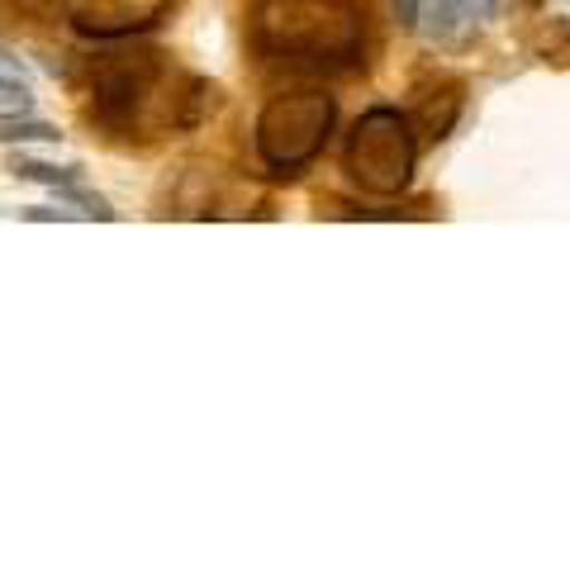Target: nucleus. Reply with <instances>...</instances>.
Segmentation results:
<instances>
[{
  "instance_id": "obj_5",
  "label": "nucleus",
  "mask_w": 570,
  "mask_h": 570,
  "mask_svg": "<svg viewBox=\"0 0 570 570\" xmlns=\"http://www.w3.org/2000/svg\"><path fill=\"white\" fill-rule=\"evenodd\" d=\"M0 142H6V148L10 142H62V134L52 129V124L29 115V119H6L0 124Z\"/></svg>"
},
{
  "instance_id": "obj_2",
  "label": "nucleus",
  "mask_w": 570,
  "mask_h": 570,
  "mask_svg": "<svg viewBox=\"0 0 570 570\" xmlns=\"http://www.w3.org/2000/svg\"><path fill=\"white\" fill-rule=\"evenodd\" d=\"M333 129V100L328 96H276L257 119V148L276 176H295L309 157L324 148Z\"/></svg>"
},
{
  "instance_id": "obj_7",
  "label": "nucleus",
  "mask_w": 570,
  "mask_h": 570,
  "mask_svg": "<svg viewBox=\"0 0 570 570\" xmlns=\"http://www.w3.org/2000/svg\"><path fill=\"white\" fill-rule=\"evenodd\" d=\"M419 14H423V0H395V20H400V29H419Z\"/></svg>"
},
{
  "instance_id": "obj_8",
  "label": "nucleus",
  "mask_w": 570,
  "mask_h": 570,
  "mask_svg": "<svg viewBox=\"0 0 570 570\" xmlns=\"http://www.w3.org/2000/svg\"><path fill=\"white\" fill-rule=\"evenodd\" d=\"M77 209H58V219H71ZM29 219H52V209H29Z\"/></svg>"
},
{
  "instance_id": "obj_6",
  "label": "nucleus",
  "mask_w": 570,
  "mask_h": 570,
  "mask_svg": "<svg viewBox=\"0 0 570 570\" xmlns=\"http://www.w3.org/2000/svg\"><path fill=\"white\" fill-rule=\"evenodd\" d=\"M14 171H20L24 181H43V186H62L71 176H81V167H43V163H29V157H20Z\"/></svg>"
},
{
  "instance_id": "obj_3",
  "label": "nucleus",
  "mask_w": 570,
  "mask_h": 570,
  "mask_svg": "<svg viewBox=\"0 0 570 570\" xmlns=\"http://www.w3.org/2000/svg\"><path fill=\"white\" fill-rule=\"evenodd\" d=\"M466 24H471L466 0H423L419 29H423V39H428V43L448 48V43H456L461 33H466Z\"/></svg>"
},
{
  "instance_id": "obj_4",
  "label": "nucleus",
  "mask_w": 570,
  "mask_h": 570,
  "mask_svg": "<svg viewBox=\"0 0 570 570\" xmlns=\"http://www.w3.org/2000/svg\"><path fill=\"white\" fill-rule=\"evenodd\" d=\"M29 115H33L29 86L14 77V67H0V124L6 119H29Z\"/></svg>"
},
{
  "instance_id": "obj_1",
  "label": "nucleus",
  "mask_w": 570,
  "mask_h": 570,
  "mask_svg": "<svg viewBox=\"0 0 570 570\" xmlns=\"http://www.w3.org/2000/svg\"><path fill=\"white\" fill-rule=\"evenodd\" d=\"M414 124L395 105H376L356 119L347 142V176L371 195H395L414 176Z\"/></svg>"
}]
</instances>
